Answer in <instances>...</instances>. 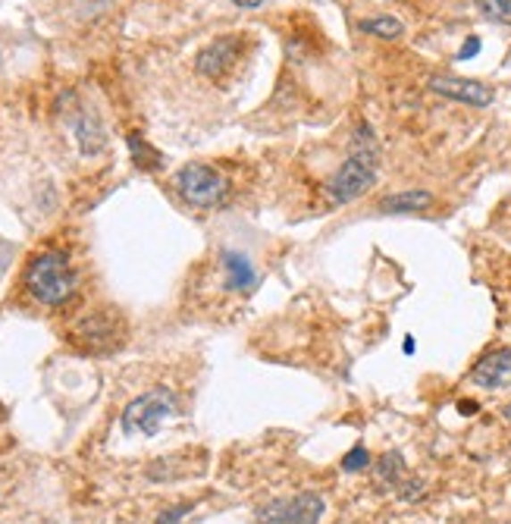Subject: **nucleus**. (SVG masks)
I'll return each instance as SVG.
<instances>
[{
  "label": "nucleus",
  "instance_id": "f257e3e1",
  "mask_svg": "<svg viewBox=\"0 0 511 524\" xmlns=\"http://www.w3.org/2000/svg\"><path fill=\"white\" fill-rule=\"evenodd\" d=\"M377 141H373V129L367 123H361L355 129L352 151H348L346 164L339 166L336 176L326 182V195H330L332 205H352L361 195H367L377 186Z\"/></svg>",
  "mask_w": 511,
  "mask_h": 524
},
{
  "label": "nucleus",
  "instance_id": "f03ea898",
  "mask_svg": "<svg viewBox=\"0 0 511 524\" xmlns=\"http://www.w3.org/2000/svg\"><path fill=\"white\" fill-rule=\"evenodd\" d=\"M26 286L35 301H41V305H47V308H60L76 295L79 276L63 251H41V255L32 258V264H29Z\"/></svg>",
  "mask_w": 511,
  "mask_h": 524
},
{
  "label": "nucleus",
  "instance_id": "7ed1b4c3",
  "mask_svg": "<svg viewBox=\"0 0 511 524\" xmlns=\"http://www.w3.org/2000/svg\"><path fill=\"white\" fill-rule=\"evenodd\" d=\"M173 415H176V396L166 386H157V390L132 399L122 409L120 424L126 436H157L163 421Z\"/></svg>",
  "mask_w": 511,
  "mask_h": 524
},
{
  "label": "nucleus",
  "instance_id": "20e7f679",
  "mask_svg": "<svg viewBox=\"0 0 511 524\" xmlns=\"http://www.w3.org/2000/svg\"><path fill=\"white\" fill-rule=\"evenodd\" d=\"M122 336H126V326H122L120 314L113 311H91L70 326V342L91 355H104L120 349Z\"/></svg>",
  "mask_w": 511,
  "mask_h": 524
},
{
  "label": "nucleus",
  "instance_id": "39448f33",
  "mask_svg": "<svg viewBox=\"0 0 511 524\" xmlns=\"http://www.w3.org/2000/svg\"><path fill=\"white\" fill-rule=\"evenodd\" d=\"M326 503L320 493H295V496L270 499L257 509V524H320Z\"/></svg>",
  "mask_w": 511,
  "mask_h": 524
},
{
  "label": "nucleus",
  "instance_id": "423d86ee",
  "mask_svg": "<svg viewBox=\"0 0 511 524\" xmlns=\"http://www.w3.org/2000/svg\"><path fill=\"white\" fill-rule=\"evenodd\" d=\"M176 189L192 207H214L226 199V180L207 164H186L176 173Z\"/></svg>",
  "mask_w": 511,
  "mask_h": 524
},
{
  "label": "nucleus",
  "instance_id": "0eeeda50",
  "mask_svg": "<svg viewBox=\"0 0 511 524\" xmlns=\"http://www.w3.org/2000/svg\"><path fill=\"white\" fill-rule=\"evenodd\" d=\"M239 54H242V35H223V38L201 47L198 57H195V70L205 79L217 82L239 63Z\"/></svg>",
  "mask_w": 511,
  "mask_h": 524
},
{
  "label": "nucleus",
  "instance_id": "6e6552de",
  "mask_svg": "<svg viewBox=\"0 0 511 524\" xmlns=\"http://www.w3.org/2000/svg\"><path fill=\"white\" fill-rule=\"evenodd\" d=\"M427 89L442 97H452V101L471 104V107H486L496 97L490 85L477 82V79H461V76H430Z\"/></svg>",
  "mask_w": 511,
  "mask_h": 524
},
{
  "label": "nucleus",
  "instance_id": "1a4fd4ad",
  "mask_svg": "<svg viewBox=\"0 0 511 524\" xmlns=\"http://www.w3.org/2000/svg\"><path fill=\"white\" fill-rule=\"evenodd\" d=\"M471 384L480 390H511V349H492L473 365Z\"/></svg>",
  "mask_w": 511,
  "mask_h": 524
},
{
  "label": "nucleus",
  "instance_id": "9d476101",
  "mask_svg": "<svg viewBox=\"0 0 511 524\" xmlns=\"http://www.w3.org/2000/svg\"><path fill=\"white\" fill-rule=\"evenodd\" d=\"M223 270H226V289L230 292H251L257 286V270L242 251L226 249L223 255Z\"/></svg>",
  "mask_w": 511,
  "mask_h": 524
},
{
  "label": "nucleus",
  "instance_id": "9b49d317",
  "mask_svg": "<svg viewBox=\"0 0 511 524\" xmlns=\"http://www.w3.org/2000/svg\"><path fill=\"white\" fill-rule=\"evenodd\" d=\"M433 205V195L427 189H405V192L396 195H386L380 201V211L383 214H417V211H427Z\"/></svg>",
  "mask_w": 511,
  "mask_h": 524
},
{
  "label": "nucleus",
  "instance_id": "f8f14e48",
  "mask_svg": "<svg viewBox=\"0 0 511 524\" xmlns=\"http://www.w3.org/2000/svg\"><path fill=\"white\" fill-rule=\"evenodd\" d=\"M76 141H79V151H82L85 157H95V154L104 151L107 135H104V129H101V123H97L95 114H85L82 120L76 123Z\"/></svg>",
  "mask_w": 511,
  "mask_h": 524
},
{
  "label": "nucleus",
  "instance_id": "ddd939ff",
  "mask_svg": "<svg viewBox=\"0 0 511 524\" xmlns=\"http://www.w3.org/2000/svg\"><path fill=\"white\" fill-rule=\"evenodd\" d=\"M377 480L383 486H390V490H398V486L408 480V474H405L402 452H386L383 459L377 461Z\"/></svg>",
  "mask_w": 511,
  "mask_h": 524
},
{
  "label": "nucleus",
  "instance_id": "4468645a",
  "mask_svg": "<svg viewBox=\"0 0 511 524\" xmlns=\"http://www.w3.org/2000/svg\"><path fill=\"white\" fill-rule=\"evenodd\" d=\"M358 29L361 32H367V35H373V38H383V41H398L405 35L402 20H396V16H373V20H361Z\"/></svg>",
  "mask_w": 511,
  "mask_h": 524
},
{
  "label": "nucleus",
  "instance_id": "2eb2a0df",
  "mask_svg": "<svg viewBox=\"0 0 511 524\" xmlns=\"http://www.w3.org/2000/svg\"><path fill=\"white\" fill-rule=\"evenodd\" d=\"M126 141H129V151H132V160H135V166H138V170H160V166H163V157H160V151L147 145V141L141 139L138 132H132Z\"/></svg>",
  "mask_w": 511,
  "mask_h": 524
},
{
  "label": "nucleus",
  "instance_id": "dca6fc26",
  "mask_svg": "<svg viewBox=\"0 0 511 524\" xmlns=\"http://www.w3.org/2000/svg\"><path fill=\"white\" fill-rule=\"evenodd\" d=\"M477 13L498 26H511V0H473Z\"/></svg>",
  "mask_w": 511,
  "mask_h": 524
},
{
  "label": "nucleus",
  "instance_id": "f3484780",
  "mask_svg": "<svg viewBox=\"0 0 511 524\" xmlns=\"http://www.w3.org/2000/svg\"><path fill=\"white\" fill-rule=\"evenodd\" d=\"M371 465V452H367L364 446H355L352 452L342 459V471H348V474H358V471H364V468Z\"/></svg>",
  "mask_w": 511,
  "mask_h": 524
},
{
  "label": "nucleus",
  "instance_id": "a211bd4d",
  "mask_svg": "<svg viewBox=\"0 0 511 524\" xmlns=\"http://www.w3.org/2000/svg\"><path fill=\"white\" fill-rule=\"evenodd\" d=\"M188 511V505H176V509H166V511H160V518H157V524H180L182 521V515Z\"/></svg>",
  "mask_w": 511,
  "mask_h": 524
},
{
  "label": "nucleus",
  "instance_id": "6ab92c4d",
  "mask_svg": "<svg viewBox=\"0 0 511 524\" xmlns=\"http://www.w3.org/2000/svg\"><path fill=\"white\" fill-rule=\"evenodd\" d=\"M477 54H480V38H477V35H471V38L461 45L458 60H471V57H477Z\"/></svg>",
  "mask_w": 511,
  "mask_h": 524
},
{
  "label": "nucleus",
  "instance_id": "aec40b11",
  "mask_svg": "<svg viewBox=\"0 0 511 524\" xmlns=\"http://www.w3.org/2000/svg\"><path fill=\"white\" fill-rule=\"evenodd\" d=\"M236 7H245V10H255V7H261L264 0H232Z\"/></svg>",
  "mask_w": 511,
  "mask_h": 524
},
{
  "label": "nucleus",
  "instance_id": "412c9836",
  "mask_svg": "<svg viewBox=\"0 0 511 524\" xmlns=\"http://www.w3.org/2000/svg\"><path fill=\"white\" fill-rule=\"evenodd\" d=\"M458 409H461V411H465V415H467V411H477V402H461Z\"/></svg>",
  "mask_w": 511,
  "mask_h": 524
},
{
  "label": "nucleus",
  "instance_id": "4be33fe9",
  "mask_svg": "<svg viewBox=\"0 0 511 524\" xmlns=\"http://www.w3.org/2000/svg\"><path fill=\"white\" fill-rule=\"evenodd\" d=\"M502 415H505V421L511 424V402H508V405H505V409H502Z\"/></svg>",
  "mask_w": 511,
  "mask_h": 524
}]
</instances>
